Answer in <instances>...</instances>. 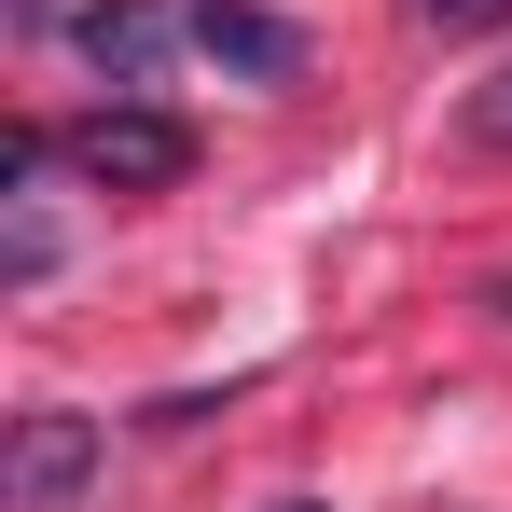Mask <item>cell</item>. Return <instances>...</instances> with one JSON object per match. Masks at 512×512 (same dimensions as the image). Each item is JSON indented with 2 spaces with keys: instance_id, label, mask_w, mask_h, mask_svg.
I'll return each instance as SVG.
<instances>
[{
  "instance_id": "obj_1",
  "label": "cell",
  "mask_w": 512,
  "mask_h": 512,
  "mask_svg": "<svg viewBox=\"0 0 512 512\" xmlns=\"http://www.w3.org/2000/svg\"><path fill=\"white\" fill-rule=\"evenodd\" d=\"M70 167H84L97 194H167V180L194 167V125H180V111H153V97H111V111H84V125H70Z\"/></svg>"
},
{
  "instance_id": "obj_2",
  "label": "cell",
  "mask_w": 512,
  "mask_h": 512,
  "mask_svg": "<svg viewBox=\"0 0 512 512\" xmlns=\"http://www.w3.org/2000/svg\"><path fill=\"white\" fill-rule=\"evenodd\" d=\"M84 485H97V416H56V402H42V416H14L0 499H14V512H70Z\"/></svg>"
},
{
  "instance_id": "obj_3",
  "label": "cell",
  "mask_w": 512,
  "mask_h": 512,
  "mask_svg": "<svg viewBox=\"0 0 512 512\" xmlns=\"http://www.w3.org/2000/svg\"><path fill=\"white\" fill-rule=\"evenodd\" d=\"M194 56H222L236 84H291L305 70V28L263 14V0H194Z\"/></svg>"
},
{
  "instance_id": "obj_4",
  "label": "cell",
  "mask_w": 512,
  "mask_h": 512,
  "mask_svg": "<svg viewBox=\"0 0 512 512\" xmlns=\"http://www.w3.org/2000/svg\"><path fill=\"white\" fill-rule=\"evenodd\" d=\"M180 42H194V14H180V0H97V14H84V56H97V84H153Z\"/></svg>"
},
{
  "instance_id": "obj_5",
  "label": "cell",
  "mask_w": 512,
  "mask_h": 512,
  "mask_svg": "<svg viewBox=\"0 0 512 512\" xmlns=\"http://www.w3.org/2000/svg\"><path fill=\"white\" fill-rule=\"evenodd\" d=\"M457 139L471 153H512V70H485V84L457 97Z\"/></svg>"
},
{
  "instance_id": "obj_6",
  "label": "cell",
  "mask_w": 512,
  "mask_h": 512,
  "mask_svg": "<svg viewBox=\"0 0 512 512\" xmlns=\"http://www.w3.org/2000/svg\"><path fill=\"white\" fill-rule=\"evenodd\" d=\"M416 14H429V28H499L512 0H416Z\"/></svg>"
}]
</instances>
